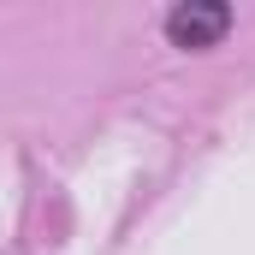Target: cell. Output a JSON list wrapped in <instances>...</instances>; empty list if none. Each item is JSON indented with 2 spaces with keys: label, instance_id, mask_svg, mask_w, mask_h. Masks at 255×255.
<instances>
[{
  "label": "cell",
  "instance_id": "cell-1",
  "mask_svg": "<svg viewBox=\"0 0 255 255\" xmlns=\"http://www.w3.org/2000/svg\"><path fill=\"white\" fill-rule=\"evenodd\" d=\"M226 24H232L226 6H178V12L166 18V36H172L178 48H208V42L226 36Z\"/></svg>",
  "mask_w": 255,
  "mask_h": 255
}]
</instances>
